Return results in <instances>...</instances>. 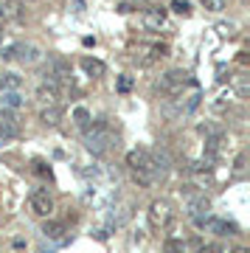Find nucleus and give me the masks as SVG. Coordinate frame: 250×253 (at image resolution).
<instances>
[{
  "label": "nucleus",
  "instance_id": "nucleus-1",
  "mask_svg": "<svg viewBox=\"0 0 250 253\" xmlns=\"http://www.w3.org/2000/svg\"><path fill=\"white\" fill-rule=\"evenodd\" d=\"M113 144V132H110L104 124H96L93 129L87 126V135H84V146H87L93 155H104Z\"/></svg>",
  "mask_w": 250,
  "mask_h": 253
},
{
  "label": "nucleus",
  "instance_id": "nucleus-2",
  "mask_svg": "<svg viewBox=\"0 0 250 253\" xmlns=\"http://www.w3.org/2000/svg\"><path fill=\"white\" fill-rule=\"evenodd\" d=\"M146 219H149V228L152 231H163L171 222V206L166 200H152L149 203V211H146Z\"/></svg>",
  "mask_w": 250,
  "mask_h": 253
},
{
  "label": "nucleus",
  "instance_id": "nucleus-3",
  "mask_svg": "<svg viewBox=\"0 0 250 253\" xmlns=\"http://www.w3.org/2000/svg\"><path fill=\"white\" fill-rule=\"evenodd\" d=\"M186 84H194L191 82V76H188L186 71H169V73H163L161 76V90H166V93H171V96H177V93H183V87Z\"/></svg>",
  "mask_w": 250,
  "mask_h": 253
},
{
  "label": "nucleus",
  "instance_id": "nucleus-4",
  "mask_svg": "<svg viewBox=\"0 0 250 253\" xmlns=\"http://www.w3.org/2000/svg\"><path fill=\"white\" fill-rule=\"evenodd\" d=\"M17 56L20 62H37L40 59V48L37 45H31V42H20V45H14V48H9V51H3V59H14Z\"/></svg>",
  "mask_w": 250,
  "mask_h": 253
},
{
  "label": "nucleus",
  "instance_id": "nucleus-5",
  "mask_svg": "<svg viewBox=\"0 0 250 253\" xmlns=\"http://www.w3.org/2000/svg\"><path fill=\"white\" fill-rule=\"evenodd\" d=\"M28 206H31V214H37V217H51L54 214V200L48 197V191H34Z\"/></svg>",
  "mask_w": 250,
  "mask_h": 253
},
{
  "label": "nucleus",
  "instance_id": "nucleus-6",
  "mask_svg": "<svg viewBox=\"0 0 250 253\" xmlns=\"http://www.w3.org/2000/svg\"><path fill=\"white\" fill-rule=\"evenodd\" d=\"M166 51H169L166 45H138V51H135V62L152 65V62H158L161 56H166Z\"/></svg>",
  "mask_w": 250,
  "mask_h": 253
},
{
  "label": "nucleus",
  "instance_id": "nucleus-7",
  "mask_svg": "<svg viewBox=\"0 0 250 253\" xmlns=\"http://www.w3.org/2000/svg\"><path fill=\"white\" fill-rule=\"evenodd\" d=\"M208 211H211V203H208L206 197H197L191 206H188V217L194 219L197 225H206V219H208Z\"/></svg>",
  "mask_w": 250,
  "mask_h": 253
},
{
  "label": "nucleus",
  "instance_id": "nucleus-8",
  "mask_svg": "<svg viewBox=\"0 0 250 253\" xmlns=\"http://www.w3.org/2000/svg\"><path fill=\"white\" fill-rule=\"evenodd\" d=\"M37 99L42 101V104H56V99H59V87H56L54 82H42V84L37 87Z\"/></svg>",
  "mask_w": 250,
  "mask_h": 253
},
{
  "label": "nucleus",
  "instance_id": "nucleus-9",
  "mask_svg": "<svg viewBox=\"0 0 250 253\" xmlns=\"http://www.w3.org/2000/svg\"><path fill=\"white\" fill-rule=\"evenodd\" d=\"M40 121H42L45 126H56L59 121H62V107H56V104H45V107L40 110Z\"/></svg>",
  "mask_w": 250,
  "mask_h": 253
},
{
  "label": "nucleus",
  "instance_id": "nucleus-10",
  "mask_svg": "<svg viewBox=\"0 0 250 253\" xmlns=\"http://www.w3.org/2000/svg\"><path fill=\"white\" fill-rule=\"evenodd\" d=\"M82 68H84V73L93 76V79H101V76L107 73L104 62H101V59H93V56H82Z\"/></svg>",
  "mask_w": 250,
  "mask_h": 253
},
{
  "label": "nucleus",
  "instance_id": "nucleus-11",
  "mask_svg": "<svg viewBox=\"0 0 250 253\" xmlns=\"http://www.w3.org/2000/svg\"><path fill=\"white\" fill-rule=\"evenodd\" d=\"M42 234L48 236V239H56V242H59V239H62L65 234H68V228H65V222H56V219H48V222L42 225Z\"/></svg>",
  "mask_w": 250,
  "mask_h": 253
},
{
  "label": "nucleus",
  "instance_id": "nucleus-12",
  "mask_svg": "<svg viewBox=\"0 0 250 253\" xmlns=\"http://www.w3.org/2000/svg\"><path fill=\"white\" fill-rule=\"evenodd\" d=\"M20 84H23V79H20L17 73H3V76H0V93L3 90H17Z\"/></svg>",
  "mask_w": 250,
  "mask_h": 253
},
{
  "label": "nucleus",
  "instance_id": "nucleus-13",
  "mask_svg": "<svg viewBox=\"0 0 250 253\" xmlns=\"http://www.w3.org/2000/svg\"><path fill=\"white\" fill-rule=\"evenodd\" d=\"M3 107H9V110H17V107H23V96H20L17 90H3Z\"/></svg>",
  "mask_w": 250,
  "mask_h": 253
},
{
  "label": "nucleus",
  "instance_id": "nucleus-14",
  "mask_svg": "<svg viewBox=\"0 0 250 253\" xmlns=\"http://www.w3.org/2000/svg\"><path fill=\"white\" fill-rule=\"evenodd\" d=\"M143 23H146V28H161L163 26V9H152L143 17Z\"/></svg>",
  "mask_w": 250,
  "mask_h": 253
},
{
  "label": "nucleus",
  "instance_id": "nucleus-15",
  "mask_svg": "<svg viewBox=\"0 0 250 253\" xmlns=\"http://www.w3.org/2000/svg\"><path fill=\"white\" fill-rule=\"evenodd\" d=\"M163 253H186V242L171 236V239H166V242H163Z\"/></svg>",
  "mask_w": 250,
  "mask_h": 253
},
{
  "label": "nucleus",
  "instance_id": "nucleus-16",
  "mask_svg": "<svg viewBox=\"0 0 250 253\" xmlns=\"http://www.w3.org/2000/svg\"><path fill=\"white\" fill-rule=\"evenodd\" d=\"M73 121H76L82 129H87V126H90V110L87 107H76V110H73Z\"/></svg>",
  "mask_w": 250,
  "mask_h": 253
},
{
  "label": "nucleus",
  "instance_id": "nucleus-17",
  "mask_svg": "<svg viewBox=\"0 0 250 253\" xmlns=\"http://www.w3.org/2000/svg\"><path fill=\"white\" fill-rule=\"evenodd\" d=\"M206 222L214 228L216 234H228V236L236 234V225H228V222H222V219H206Z\"/></svg>",
  "mask_w": 250,
  "mask_h": 253
},
{
  "label": "nucleus",
  "instance_id": "nucleus-18",
  "mask_svg": "<svg viewBox=\"0 0 250 253\" xmlns=\"http://www.w3.org/2000/svg\"><path fill=\"white\" fill-rule=\"evenodd\" d=\"M0 124H3V126H11V129H20V126H17V116H14L9 107H3V113H0Z\"/></svg>",
  "mask_w": 250,
  "mask_h": 253
},
{
  "label": "nucleus",
  "instance_id": "nucleus-19",
  "mask_svg": "<svg viewBox=\"0 0 250 253\" xmlns=\"http://www.w3.org/2000/svg\"><path fill=\"white\" fill-rule=\"evenodd\" d=\"M171 9L177 11V14H183V17H186V14H191V9H188L186 0H174V3H171Z\"/></svg>",
  "mask_w": 250,
  "mask_h": 253
},
{
  "label": "nucleus",
  "instance_id": "nucleus-20",
  "mask_svg": "<svg viewBox=\"0 0 250 253\" xmlns=\"http://www.w3.org/2000/svg\"><path fill=\"white\" fill-rule=\"evenodd\" d=\"M132 90V76H121L118 79V93H129Z\"/></svg>",
  "mask_w": 250,
  "mask_h": 253
},
{
  "label": "nucleus",
  "instance_id": "nucleus-21",
  "mask_svg": "<svg viewBox=\"0 0 250 253\" xmlns=\"http://www.w3.org/2000/svg\"><path fill=\"white\" fill-rule=\"evenodd\" d=\"M203 6L208 11H222V0H203Z\"/></svg>",
  "mask_w": 250,
  "mask_h": 253
},
{
  "label": "nucleus",
  "instance_id": "nucleus-22",
  "mask_svg": "<svg viewBox=\"0 0 250 253\" xmlns=\"http://www.w3.org/2000/svg\"><path fill=\"white\" fill-rule=\"evenodd\" d=\"M197 253H225V251L219 248V245H203V248H200Z\"/></svg>",
  "mask_w": 250,
  "mask_h": 253
},
{
  "label": "nucleus",
  "instance_id": "nucleus-23",
  "mask_svg": "<svg viewBox=\"0 0 250 253\" xmlns=\"http://www.w3.org/2000/svg\"><path fill=\"white\" fill-rule=\"evenodd\" d=\"M216 31H219L222 37H231V34H233V26H228V23H219V26H216Z\"/></svg>",
  "mask_w": 250,
  "mask_h": 253
},
{
  "label": "nucleus",
  "instance_id": "nucleus-24",
  "mask_svg": "<svg viewBox=\"0 0 250 253\" xmlns=\"http://www.w3.org/2000/svg\"><path fill=\"white\" fill-rule=\"evenodd\" d=\"M236 90H239V96H248V90H250V87H248V79H239V82H236Z\"/></svg>",
  "mask_w": 250,
  "mask_h": 253
},
{
  "label": "nucleus",
  "instance_id": "nucleus-25",
  "mask_svg": "<svg viewBox=\"0 0 250 253\" xmlns=\"http://www.w3.org/2000/svg\"><path fill=\"white\" fill-rule=\"evenodd\" d=\"M216 73H219V76H216L219 82H225V79H228V76H225V65H219V68H216Z\"/></svg>",
  "mask_w": 250,
  "mask_h": 253
},
{
  "label": "nucleus",
  "instance_id": "nucleus-26",
  "mask_svg": "<svg viewBox=\"0 0 250 253\" xmlns=\"http://www.w3.org/2000/svg\"><path fill=\"white\" fill-rule=\"evenodd\" d=\"M245 161H248V158H245V155H239V158H236V169H245Z\"/></svg>",
  "mask_w": 250,
  "mask_h": 253
},
{
  "label": "nucleus",
  "instance_id": "nucleus-27",
  "mask_svg": "<svg viewBox=\"0 0 250 253\" xmlns=\"http://www.w3.org/2000/svg\"><path fill=\"white\" fill-rule=\"evenodd\" d=\"M231 253H250V251H248V248H233Z\"/></svg>",
  "mask_w": 250,
  "mask_h": 253
},
{
  "label": "nucleus",
  "instance_id": "nucleus-28",
  "mask_svg": "<svg viewBox=\"0 0 250 253\" xmlns=\"http://www.w3.org/2000/svg\"><path fill=\"white\" fill-rule=\"evenodd\" d=\"M0 20H6V11H3V6H0Z\"/></svg>",
  "mask_w": 250,
  "mask_h": 253
},
{
  "label": "nucleus",
  "instance_id": "nucleus-29",
  "mask_svg": "<svg viewBox=\"0 0 250 253\" xmlns=\"http://www.w3.org/2000/svg\"><path fill=\"white\" fill-rule=\"evenodd\" d=\"M0 40H3V37H0Z\"/></svg>",
  "mask_w": 250,
  "mask_h": 253
}]
</instances>
